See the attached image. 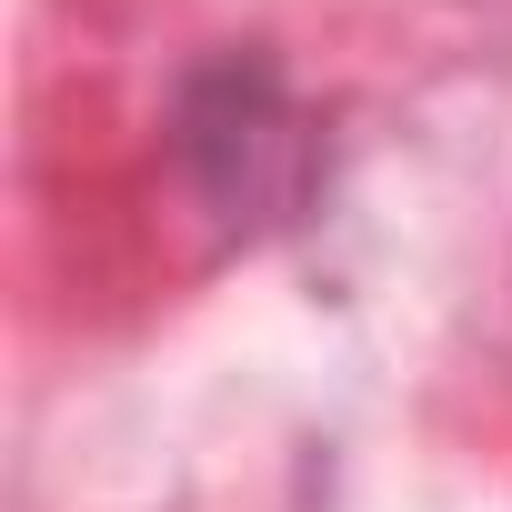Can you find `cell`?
Masks as SVG:
<instances>
[{"label": "cell", "instance_id": "1", "mask_svg": "<svg viewBox=\"0 0 512 512\" xmlns=\"http://www.w3.org/2000/svg\"><path fill=\"white\" fill-rule=\"evenodd\" d=\"M181 161L221 221H241V231L292 221V201L312 181V131H302L292 91L272 81V61H211L181 91Z\"/></svg>", "mask_w": 512, "mask_h": 512}]
</instances>
